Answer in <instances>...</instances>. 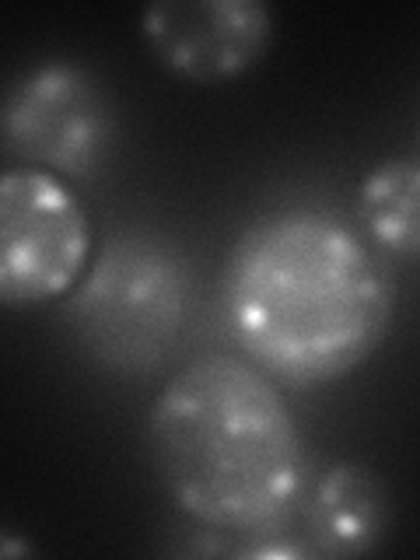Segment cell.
<instances>
[{
	"label": "cell",
	"instance_id": "6",
	"mask_svg": "<svg viewBox=\"0 0 420 560\" xmlns=\"http://www.w3.org/2000/svg\"><path fill=\"white\" fill-rule=\"evenodd\" d=\"M140 32L172 74L218 84L262 60L273 14L259 0H158L140 14Z\"/></svg>",
	"mask_w": 420,
	"mask_h": 560
},
{
	"label": "cell",
	"instance_id": "4",
	"mask_svg": "<svg viewBox=\"0 0 420 560\" xmlns=\"http://www.w3.org/2000/svg\"><path fill=\"white\" fill-rule=\"evenodd\" d=\"M92 253L88 214L60 175L11 168L0 179V298L43 305L70 294Z\"/></svg>",
	"mask_w": 420,
	"mask_h": 560
},
{
	"label": "cell",
	"instance_id": "7",
	"mask_svg": "<svg viewBox=\"0 0 420 560\" xmlns=\"http://www.w3.org/2000/svg\"><path fill=\"white\" fill-rule=\"evenodd\" d=\"M305 539L319 557L375 553L393 518V501L382 477L364 463H340L308 490Z\"/></svg>",
	"mask_w": 420,
	"mask_h": 560
},
{
	"label": "cell",
	"instance_id": "5",
	"mask_svg": "<svg viewBox=\"0 0 420 560\" xmlns=\"http://www.w3.org/2000/svg\"><path fill=\"white\" fill-rule=\"evenodd\" d=\"M4 148L52 175H92L116 144V105L78 63H39L4 98Z\"/></svg>",
	"mask_w": 420,
	"mask_h": 560
},
{
	"label": "cell",
	"instance_id": "8",
	"mask_svg": "<svg viewBox=\"0 0 420 560\" xmlns=\"http://www.w3.org/2000/svg\"><path fill=\"white\" fill-rule=\"evenodd\" d=\"M358 221L375 249L396 259L420 256V162L396 158L364 175Z\"/></svg>",
	"mask_w": 420,
	"mask_h": 560
},
{
	"label": "cell",
	"instance_id": "3",
	"mask_svg": "<svg viewBox=\"0 0 420 560\" xmlns=\"http://www.w3.org/2000/svg\"><path fill=\"white\" fill-rule=\"evenodd\" d=\"M189 312L186 256L158 235L119 232L70 288L63 319L92 361L119 375H144L175 350Z\"/></svg>",
	"mask_w": 420,
	"mask_h": 560
},
{
	"label": "cell",
	"instance_id": "2",
	"mask_svg": "<svg viewBox=\"0 0 420 560\" xmlns=\"http://www.w3.org/2000/svg\"><path fill=\"white\" fill-rule=\"evenodd\" d=\"M165 494L207 529L270 536L305 501V438L262 368L207 354L175 372L148 413Z\"/></svg>",
	"mask_w": 420,
	"mask_h": 560
},
{
	"label": "cell",
	"instance_id": "1",
	"mask_svg": "<svg viewBox=\"0 0 420 560\" xmlns=\"http://www.w3.org/2000/svg\"><path fill=\"white\" fill-rule=\"evenodd\" d=\"M221 291L235 343L288 385H329L358 372L396 312L389 270L319 207L270 210L245 224Z\"/></svg>",
	"mask_w": 420,
	"mask_h": 560
}]
</instances>
